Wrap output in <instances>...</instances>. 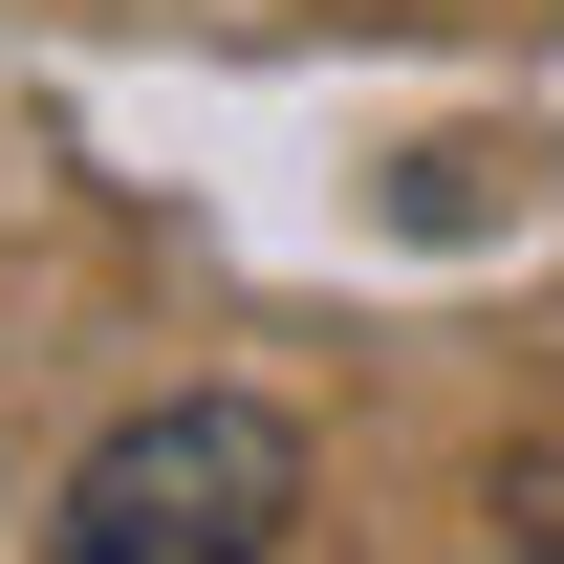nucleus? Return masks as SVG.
<instances>
[{
	"mask_svg": "<svg viewBox=\"0 0 564 564\" xmlns=\"http://www.w3.org/2000/svg\"><path fill=\"white\" fill-rule=\"evenodd\" d=\"M499 543L564 564V434H521V456H499Z\"/></svg>",
	"mask_w": 564,
	"mask_h": 564,
	"instance_id": "obj_2",
	"label": "nucleus"
},
{
	"mask_svg": "<svg viewBox=\"0 0 564 564\" xmlns=\"http://www.w3.org/2000/svg\"><path fill=\"white\" fill-rule=\"evenodd\" d=\"M282 521H304V434L261 391H152L66 456L44 564H282Z\"/></svg>",
	"mask_w": 564,
	"mask_h": 564,
	"instance_id": "obj_1",
	"label": "nucleus"
}]
</instances>
